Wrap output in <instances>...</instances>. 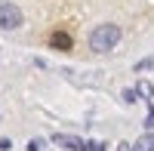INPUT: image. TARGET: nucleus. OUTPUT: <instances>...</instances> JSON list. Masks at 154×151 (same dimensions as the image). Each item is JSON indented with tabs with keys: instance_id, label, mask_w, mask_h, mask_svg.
<instances>
[{
	"instance_id": "nucleus-6",
	"label": "nucleus",
	"mask_w": 154,
	"mask_h": 151,
	"mask_svg": "<svg viewBox=\"0 0 154 151\" xmlns=\"http://www.w3.org/2000/svg\"><path fill=\"white\" fill-rule=\"evenodd\" d=\"M145 130H154V102H148V117H145Z\"/></svg>"
},
{
	"instance_id": "nucleus-5",
	"label": "nucleus",
	"mask_w": 154,
	"mask_h": 151,
	"mask_svg": "<svg viewBox=\"0 0 154 151\" xmlns=\"http://www.w3.org/2000/svg\"><path fill=\"white\" fill-rule=\"evenodd\" d=\"M136 93L142 96L145 102H151V96H154V90H151V83H148V80H139V83H136Z\"/></svg>"
},
{
	"instance_id": "nucleus-3",
	"label": "nucleus",
	"mask_w": 154,
	"mask_h": 151,
	"mask_svg": "<svg viewBox=\"0 0 154 151\" xmlns=\"http://www.w3.org/2000/svg\"><path fill=\"white\" fill-rule=\"evenodd\" d=\"M53 142H56V145H62V148H68V151H86V142H83V139H77V136L56 133V136H53Z\"/></svg>"
},
{
	"instance_id": "nucleus-4",
	"label": "nucleus",
	"mask_w": 154,
	"mask_h": 151,
	"mask_svg": "<svg viewBox=\"0 0 154 151\" xmlns=\"http://www.w3.org/2000/svg\"><path fill=\"white\" fill-rule=\"evenodd\" d=\"M133 151H154V133H145L133 142Z\"/></svg>"
},
{
	"instance_id": "nucleus-8",
	"label": "nucleus",
	"mask_w": 154,
	"mask_h": 151,
	"mask_svg": "<svg viewBox=\"0 0 154 151\" xmlns=\"http://www.w3.org/2000/svg\"><path fill=\"white\" fill-rule=\"evenodd\" d=\"M86 151H105V142H86Z\"/></svg>"
},
{
	"instance_id": "nucleus-1",
	"label": "nucleus",
	"mask_w": 154,
	"mask_h": 151,
	"mask_svg": "<svg viewBox=\"0 0 154 151\" xmlns=\"http://www.w3.org/2000/svg\"><path fill=\"white\" fill-rule=\"evenodd\" d=\"M120 40V25H96L93 34H89V49L93 53H108V49H114Z\"/></svg>"
},
{
	"instance_id": "nucleus-10",
	"label": "nucleus",
	"mask_w": 154,
	"mask_h": 151,
	"mask_svg": "<svg viewBox=\"0 0 154 151\" xmlns=\"http://www.w3.org/2000/svg\"><path fill=\"white\" fill-rule=\"evenodd\" d=\"M117 151H133V145H130V142H120V145H117Z\"/></svg>"
},
{
	"instance_id": "nucleus-7",
	"label": "nucleus",
	"mask_w": 154,
	"mask_h": 151,
	"mask_svg": "<svg viewBox=\"0 0 154 151\" xmlns=\"http://www.w3.org/2000/svg\"><path fill=\"white\" fill-rule=\"evenodd\" d=\"M28 151H43V139H31L28 142Z\"/></svg>"
},
{
	"instance_id": "nucleus-2",
	"label": "nucleus",
	"mask_w": 154,
	"mask_h": 151,
	"mask_svg": "<svg viewBox=\"0 0 154 151\" xmlns=\"http://www.w3.org/2000/svg\"><path fill=\"white\" fill-rule=\"evenodd\" d=\"M0 28L3 31H16V28H22V9L16 6V3H0Z\"/></svg>"
},
{
	"instance_id": "nucleus-9",
	"label": "nucleus",
	"mask_w": 154,
	"mask_h": 151,
	"mask_svg": "<svg viewBox=\"0 0 154 151\" xmlns=\"http://www.w3.org/2000/svg\"><path fill=\"white\" fill-rule=\"evenodd\" d=\"M136 96H139L136 90H123V102H136Z\"/></svg>"
}]
</instances>
